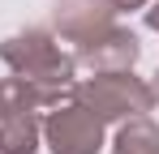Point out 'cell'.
Masks as SVG:
<instances>
[{
	"instance_id": "cell-1",
	"label": "cell",
	"mask_w": 159,
	"mask_h": 154,
	"mask_svg": "<svg viewBox=\"0 0 159 154\" xmlns=\"http://www.w3.org/2000/svg\"><path fill=\"white\" fill-rule=\"evenodd\" d=\"M0 60L13 69V77H22L30 90L39 94L43 111H52V107L73 99L78 64H73V51H60L52 30L30 26V30L9 34V39L0 43Z\"/></svg>"
},
{
	"instance_id": "cell-2",
	"label": "cell",
	"mask_w": 159,
	"mask_h": 154,
	"mask_svg": "<svg viewBox=\"0 0 159 154\" xmlns=\"http://www.w3.org/2000/svg\"><path fill=\"white\" fill-rule=\"evenodd\" d=\"M73 103L95 111L103 124H125L133 116H146L155 107V94H151V81H142V77H133V69H125V73H95L78 81Z\"/></svg>"
},
{
	"instance_id": "cell-3",
	"label": "cell",
	"mask_w": 159,
	"mask_h": 154,
	"mask_svg": "<svg viewBox=\"0 0 159 154\" xmlns=\"http://www.w3.org/2000/svg\"><path fill=\"white\" fill-rule=\"evenodd\" d=\"M43 146L52 154H99L103 150V120L82 103H60L43 120Z\"/></svg>"
},
{
	"instance_id": "cell-4",
	"label": "cell",
	"mask_w": 159,
	"mask_h": 154,
	"mask_svg": "<svg viewBox=\"0 0 159 154\" xmlns=\"http://www.w3.org/2000/svg\"><path fill=\"white\" fill-rule=\"evenodd\" d=\"M138 56H142V43L125 26H107L103 34L73 43V64L90 69V73H125L138 64Z\"/></svg>"
},
{
	"instance_id": "cell-5",
	"label": "cell",
	"mask_w": 159,
	"mask_h": 154,
	"mask_svg": "<svg viewBox=\"0 0 159 154\" xmlns=\"http://www.w3.org/2000/svg\"><path fill=\"white\" fill-rule=\"evenodd\" d=\"M107 26H116L112 0H56L52 4V34L56 39L82 43V39L103 34Z\"/></svg>"
},
{
	"instance_id": "cell-6",
	"label": "cell",
	"mask_w": 159,
	"mask_h": 154,
	"mask_svg": "<svg viewBox=\"0 0 159 154\" xmlns=\"http://www.w3.org/2000/svg\"><path fill=\"white\" fill-rule=\"evenodd\" d=\"M39 141H43L39 111H17L0 120V154H39Z\"/></svg>"
},
{
	"instance_id": "cell-7",
	"label": "cell",
	"mask_w": 159,
	"mask_h": 154,
	"mask_svg": "<svg viewBox=\"0 0 159 154\" xmlns=\"http://www.w3.org/2000/svg\"><path fill=\"white\" fill-rule=\"evenodd\" d=\"M112 154H159V124L151 116H133L120 124L116 141H112Z\"/></svg>"
},
{
	"instance_id": "cell-8",
	"label": "cell",
	"mask_w": 159,
	"mask_h": 154,
	"mask_svg": "<svg viewBox=\"0 0 159 154\" xmlns=\"http://www.w3.org/2000/svg\"><path fill=\"white\" fill-rule=\"evenodd\" d=\"M146 26L159 34V0H151V4H146Z\"/></svg>"
},
{
	"instance_id": "cell-9",
	"label": "cell",
	"mask_w": 159,
	"mask_h": 154,
	"mask_svg": "<svg viewBox=\"0 0 159 154\" xmlns=\"http://www.w3.org/2000/svg\"><path fill=\"white\" fill-rule=\"evenodd\" d=\"M146 4H151V0H112L116 13H120V9H146Z\"/></svg>"
},
{
	"instance_id": "cell-10",
	"label": "cell",
	"mask_w": 159,
	"mask_h": 154,
	"mask_svg": "<svg viewBox=\"0 0 159 154\" xmlns=\"http://www.w3.org/2000/svg\"><path fill=\"white\" fill-rule=\"evenodd\" d=\"M151 94H155V103H159V73H155V81H151Z\"/></svg>"
}]
</instances>
